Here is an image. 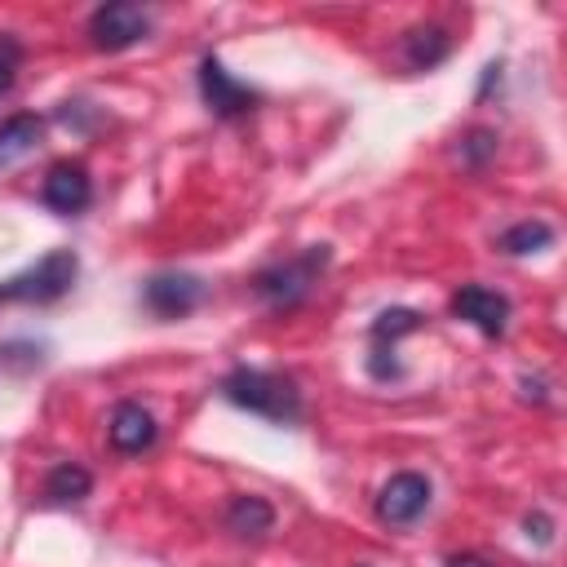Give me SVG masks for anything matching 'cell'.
<instances>
[{
  "label": "cell",
  "instance_id": "22",
  "mask_svg": "<svg viewBox=\"0 0 567 567\" xmlns=\"http://www.w3.org/2000/svg\"><path fill=\"white\" fill-rule=\"evenodd\" d=\"M13 84V58L9 53H0V93Z\"/></svg>",
  "mask_w": 567,
  "mask_h": 567
},
{
  "label": "cell",
  "instance_id": "6",
  "mask_svg": "<svg viewBox=\"0 0 567 567\" xmlns=\"http://www.w3.org/2000/svg\"><path fill=\"white\" fill-rule=\"evenodd\" d=\"M204 297H208V284L186 270H159L142 284V306L155 319H186L190 310L204 306Z\"/></svg>",
  "mask_w": 567,
  "mask_h": 567
},
{
  "label": "cell",
  "instance_id": "1",
  "mask_svg": "<svg viewBox=\"0 0 567 567\" xmlns=\"http://www.w3.org/2000/svg\"><path fill=\"white\" fill-rule=\"evenodd\" d=\"M217 394L239 408V412H252L270 425H297L306 416V403H301V390L288 372H270V368H230L221 381H217Z\"/></svg>",
  "mask_w": 567,
  "mask_h": 567
},
{
  "label": "cell",
  "instance_id": "3",
  "mask_svg": "<svg viewBox=\"0 0 567 567\" xmlns=\"http://www.w3.org/2000/svg\"><path fill=\"white\" fill-rule=\"evenodd\" d=\"M75 275H80V257L71 248H53L35 266L0 279V306H49L75 288Z\"/></svg>",
  "mask_w": 567,
  "mask_h": 567
},
{
  "label": "cell",
  "instance_id": "8",
  "mask_svg": "<svg viewBox=\"0 0 567 567\" xmlns=\"http://www.w3.org/2000/svg\"><path fill=\"white\" fill-rule=\"evenodd\" d=\"M430 501H434L430 478L416 474V470H399V474H390V478L381 483L372 509H377V518H381L385 527H412V523L430 509Z\"/></svg>",
  "mask_w": 567,
  "mask_h": 567
},
{
  "label": "cell",
  "instance_id": "9",
  "mask_svg": "<svg viewBox=\"0 0 567 567\" xmlns=\"http://www.w3.org/2000/svg\"><path fill=\"white\" fill-rule=\"evenodd\" d=\"M447 310L456 319H465L470 328H478L483 337H492V341L505 337V328H509V297L496 292V288H487V284H461L452 292Z\"/></svg>",
  "mask_w": 567,
  "mask_h": 567
},
{
  "label": "cell",
  "instance_id": "2",
  "mask_svg": "<svg viewBox=\"0 0 567 567\" xmlns=\"http://www.w3.org/2000/svg\"><path fill=\"white\" fill-rule=\"evenodd\" d=\"M328 266H332V248H328V244H310V248H301V252H292V257H279V261L261 266V270L248 279V288H252V297H257L261 306H270V310H297V306L319 288V279H323Z\"/></svg>",
  "mask_w": 567,
  "mask_h": 567
},
{
  "label": "cell",
  "instance_id": "15",
  "mask_svg": "<svg viewBox=\"0 0 567 567\" xmlns=\"http://www.w3.org/2000/svg\"><path fill=\"white\" fill-rule=\"evenodd\" d=\"M89 492H93V474H89L84 465H75V461H58V465L44 474V483H40L44 505H75V501H84Z\"/></svg>",
  "mask_w": 567,
  "mask_h": 567
},
{
  "label": "cell",
  "instance_id": "5",
  "mask_svg": "<svg viewBox=\"0 0 567 567\" xmlns=\"http://www.w3.org/2000/svg\"><path fill=\"white\" fill-rule=\"evenodd\" d=\"M195 75H199V97H204V106H208L217 120H239V115H248V111L261 106V93H257L252 84L235 80V75L221 66L217 53H204Z\"/></svg>",
  "mask_w": 567,
  "mask_h": 567
},
{
  "label": "cell",
  "instance_id": "14",
  "mask_svg": "<svg viewBox=\"0 0 567 567\" xmlns=\"http://www.w3.org/2000/svg\"><path fill=\"white\" fill-rule=\"evenodd\" d=\"M40 137H44V120L31 115V111H18V115L0 120V168L27 159L40 146Z\"/></svg>",
  "mask_w": 567,
  "mask_h": 567
},
{
  "label": "cell",
  "instance_id": "12",
  "mask_svg": "<svg viewBox=\"0 0 567 567\" xmlns=\"http://www.w3.org/2000/svg\"><path fill=\"white\" fill-rule=\"evenodd\" d=\"M447 53H452V31H447V27L425 22V27L403 31V62H408L412 71H434Z\"/></svg>",
  "mask_w": 567,
  "mask_h": 567
},
{
  "label": "cell",
  "instance_id": "7",
  "mask_svg": "<svg viewBox=\"0 0 567 567\" xmlns=\"http://www.w3.org/2000/svg\"><path fill=\"white\" fill-rule=\"evenodd\" d=\"M421 310H408V306H394V310H381L377 319H372V350H368V377H377V381H394V377H403V363L394 359V350H399V341L403 337H412V332H421Z\"/></svg>",
  "mask_w": 567,
  "mask_h": 567
},
{
  "label": "cell",
  "instance_id": "11",
  "mask_svg": "<svg viewBox=\"0 0 567 567\" xmlns=\"http://www.w3.org/2000/svg\"><path fill=\"white\" fill-rule=\"evenodd\" d=\"M106 439H111V447H115L120 456H142V452L155 447L159 425H155V416H151L142 403L124 399V403H115V412H111V421H106Z\"/></svg>",
  "mask_w": 567,
  "mask_h": 567
},
{
  "label": "cell",
  "instance_id": "19",
  "mask_svg": "<svg viewBox=\"0 0 567 567\" xmlns=\"http://www.w3.org/2000/svg\"><path fill=\"white\" fill-rule=\"evenodd\" d=\"M523 527H527V536H536L540 545H549V540H554V523H549L540 509H536V514H527V518H523Z\"/></svg>",
  "mask_w": 567,
  "mask_h": 567
},
{
  "label": "cell",
  "instance_id": "4",
  "mask_svg": "<svg viewBox=\"0 0 567 567\" xmlns=\"http://www.w3.org/2000/svg\"><path fill=\"white\" fill-rule=\"evenodd\" d=\"M151 13L142 4H128V0H111V4H97L84 22V35L97 53H120V49H133L151 35Z\"/></svg>",
  "mask_w": 567,
  "mask_h": 567
},
{
  "label": "cell",
  "instance_id": "21",
  "mask_svg": "<svg viewBox=\"0 0 567 567\" xmlns=\"http://www.w3.org/2000/svg\"><path fill=\"white\" fill-rule=\"evenodd\" d=\"M443 567H496V563H487V558H478V554H452Z\"/></svg>",
  "mask_w": 567,
  "mask_h": 567
},
{
  "label": "cell",
  "instance_id": "23",
  "mask_svg": "<svg viewBox=\"0 0 567 567\" xmlns=\"http://www.w3.org/2000/svg\"><path fill=\"white\" fill-rule=\"evenodd\" d=\"M354 567H368V563H354Z\"/></svg>",
  "mask_w": 567,
  "mask_h": 567
},
{
  "label": "cell",
  "instance_id": "16",
  "mask_svg": "<svg viewBox=\"0 0 567 567\" xmlns=\"http://www.w3.org/2000/svg\"><path fill=\"white\" fill-rule=\"evenodd\" d=\"M549 244H554V226L540 221V217L514 221V226L501 230V239H496V248H501L505 257H527V252H540V248H549Z\"/></svg>",
  "mask_w": 567,
  "mask_h": 567
},
{
  "label": "cell",
  "instance_id": "13",
  "mask_svg": "<svg viewBox=\"0 0 567 567\" xmlns=\"http://www.w3.org/2000/svg\"><path fill=\"white\" fill-rule=\"evenodd\" d=\"M275 527V505L266 496H230L226 505V532L239 540H261Z\"/></svg>",
  "mask_w": 567,
  "mask_h": 567
},
{
  "label": "cell",
  "instance_id": "17",
  "mask_svg": "<svg viewBox=\"0 0 567 567\" xmlns=\"http://www.w3.org/2000/svg\"><path fill=\"white\" fill-rule=\"evenodd\" d=\"M496 155V133L492 128H470L465 137H461V159H465V168H487V159Z\"/></svg>",
  "mask_w": 567,
  "mask_h": 567
},
{
  "label": "cell",
  "instance_id": "10",
  "mask_svg": "<svg viewBox=\"0 0 567 567\" xmlns=\"http://www.w3.org/2000/svg\"><path fill=\"white\" fill-rule=\"evenodd\" d=\"M40 199H44V208H53L62 217L84 213L93 204V177H89V168L80 159H58L44 173V182H40Z\"/></svg>",
  "mask_w": 567,
  "mask_h": 567
},
{
  "label": "cell",
  "instance_id": "20",
  "mask_svg": "<svg viewBox=\"0 0 567 567\" xmlns=\"http://www.w3.org/2000/svg\"><path fill=\"white\" fill-rule=\"evenodd\" d=\"M523 399L545 403V399H549V394H545V381H540V377H523Z\"/></svg>",
  "mask_w": 567,
  "mask_h": 567
},
{
  "label": "cell",
  "instance_id": "18",
  "mask_svg": "<svg viewBox=\"0 0 567 567\" xmlns=\"http://www.w3.org/2000/svg\"><path fill=\"white\" fill-rule=\"evenodd\" d=\"M0 363L40 368V363H44V346H40V341H9V346H0Z\"/></svg>",
  "mask_w": 567,
  "mask_h": 567
}]
</instances>
